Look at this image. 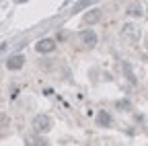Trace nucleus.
<instances>
[{"instance_id":"nucleus-1","label":"nucleus","mask_w":148,"mask_h":146,"mask_svg":"<svg viewBox=\"0 0 148 146\" xmlns=\"http://www.w3.org/2000/svg\"><path fill=\"white\" fill-rule=\"evenodd\" d=\"M80 43L84 47H95L99 43V35L95 29H82L80 31Z\"/></svg>"},{"instance_id":"nucleus-2","label":"nucleus","mask_w":148,"mask_h":146,"mask_svg":"<svg viewBox=\"0 0 148 146\" xmlns=\"http://www.w3.org/2000/svg\"><path fill=\"white\" fill-rule=\"evenodd\" d=\"M33 125H35V130L45 132V130H49V127H51V119H49L47 115H37L35 121H33Z\"/></svg>"},{"instance_id":"nucleus-3","label":"nucleus","mask_w":148,"mask_h":146,"mask_svg":"<svg viewBox=\"0 0 148 146\" xmlns=\"http://www.w3.org/2000/svg\"><path fill=\"white\" fill-rule=\"evenodd\" d=\"M35 49L39 51V53H49V51L56 49V41L53 39H41V41H37Z\"/></svg>"},{"instance_id":"nucleus-4","label":"nucleus","mask_w":148,"mask_h":146,"mask_svg":"<svg viewBox=\"0 0 148 146\" xmlns=\"http://www.w3.org/2000/svg\"><path fill=\"white\" fill-rule=\"evenodd\" d=\"M23 64H25V58H23V56H18V53H16V56H10V58L6 60V66H8L10 70H18Z\"/></svg>"},{"instance_id":"nucleus-5","label":"nucleus","mask_w":148,"mask_h":146,"mask_svg":"<svg viewBox=\"0 0 148 146\" xmlns=\"http://www.w3.org/2000/svg\"><path fill=\"white\" fill-rule=\"evenodd\" d=\"M123 37L136 41L138 39V27L136 25H123Z\"/></svg>"},{"instance_id":"nucleus-6","label":"nucleus","mask_w":148,"mask_h":146,"mask_svg":"<svg viewBox=\"0 0 148 146\" xmlns=\"http://www.w3.org/2000/svg\"><path fill=\"white\" fill-rule=\"evenodd\" d=\"M99 16H101V10H88L84 16H82V19H84V23H95V21H99Z\"/></svg>"},{"instance_id":"nucleus-7","label":"nucleus","mask_w":148,"mask_h":146,"mask_svg":"<svg viewBox=\"0 0 148 146\" xmlns=\"http://www.w3.org/2000/svg\"><path fill=\"white\" fill-rule=\"evenodd\" d=\"M97 123H99V125H109V123H111V117H109V113H107V111H101V113H97Z\"/></svg>"},{"instance_id":"nucleus-8","label":"nucleus","mask_w":148,"mask_h":146,"mask_svg":"<svg viewBox=\"0 0 148 146\" xmlns=\"http://www.w3.org/2000/svg\"><path fill=\"white\" fill-rule=\"evenodd\" d=\"M127 14L140 16V14H142V10H140V6H138V4H134V6H130V8H127Z\"/></svg>"}]
</instances>
